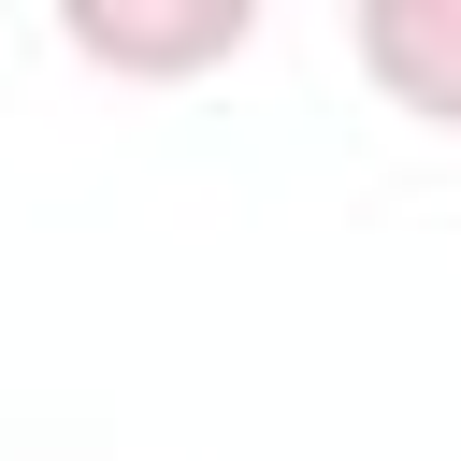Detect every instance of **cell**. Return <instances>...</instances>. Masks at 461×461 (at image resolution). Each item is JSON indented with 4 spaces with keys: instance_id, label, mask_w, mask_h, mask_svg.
Segmentation results:
<instances>
[{
    "instance_id": "cell-1",
    "label": "cell",
    "mask_w": 461,
    "mask_h": 461,
    "mask_svg": "<svg viewBox=\"0 0 461 461\" xmlns=\"http://www.w3.org/2000/svg\"><path fill=\"white\" fill-rule=\"evenodd\" d=\"M58 43L115 86H187L259 43V0H58Z\"/></svg>"
},
{
    "instance_id": "cell-2",
    "label": "cell",
    "mask_w": 461,
    "mask_h": 461,
    "mask_svg": "<svg viewBox=\"0 0 461 461\" xmlns=\"http://www.w3.org/2000/svg\"><path fill=\"white\" fill-rule=\"evenodd\" d=\"M346 58L375 72L389 115L461 130V0H360V14H346Z\"/></svg>"
}]
</instances>
